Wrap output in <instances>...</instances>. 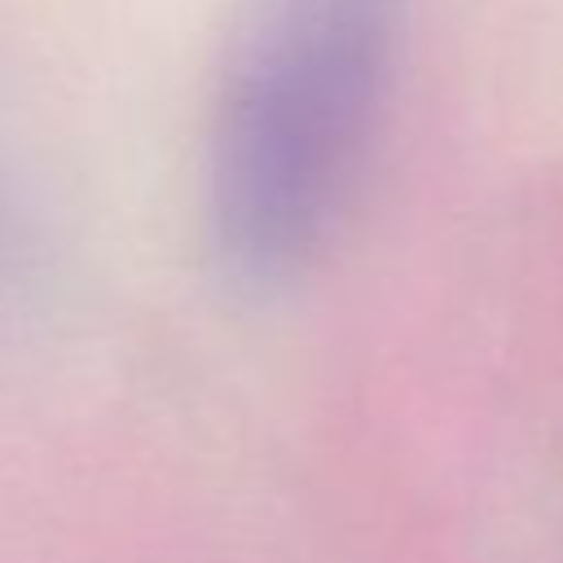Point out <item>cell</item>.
<instances>
[{
	"mask_svg": "<svg viewBox=\"0 0 563 563\" xmlns=\"http://www.w3.org/2000/svg\"><path fill=\"white\" fill-rule=\"evenodd\" d=\"M413 0H251L216 92L207 220L251 286L303 268L378 128Z\"/></svg>",
	"mask_w": 563,
	"mask_h": 563,
	"instance_id": "obj_1",
	"label": "cell"
}]
</instances>
